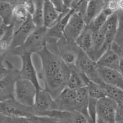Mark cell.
I'll return each instance as SVG.
<instances>
[{"label":"cell","instance_id":"obj_20","mask_svg":"<svg viewBox=\"0 0 123 123\" xmlns=\"http://www.w3.org/2000/svg\"><path fill=\"white\" fill-rule=\"evenodd\" d=\"M94 33L86 26L78 38L75 41V43L82 51L86 53L91 58L93 51L94 44Z\"/></svg>","mask_w":123,"mask_h":123},{"label":"cell","instance_id":"obj_1","mask_svg":"<svg viewBox=\"0 0 123 123\" xmlns=\"http://www.w3.org/2000/svg\"><path fill=\"white\" fill-rule=\"evenodd\" d=\"M38 55L41 61L40 78L44 82V89L55 99L68 87L70 69L57 53L46 45Z\"/></svg>","mask_w":123,"mask_h":123},{"label":"cell","instance_id":"obj_8","mask_svg":"<svg viewBox=\"0 0 123 123\" xmlns=\"http://www.w3.org/2000/svg\"><path fill=\"white\" fill-rule=\"evenodd\" d=\"M35 115L44 116L46 113L56 110L55 99L44 88L37 90L33 106Z\"/></svg>","mask_w":123,"mask_h":123},{"label":"cell","instance_id":"obj_24","mask_svg":"<svg viewBox=\"0 0 123 123\" xmlns=\"http://www.w3.org/2000/svg\"><path fill=\"white\" fill-rule=\"evenodd\" d=\"M91 81L83 73L80 72L76 67L70 69V75L68 87L71 89L76 90L86 87Z\"/></svg>","mask_w":123,"mask_h":123},{"label":"cell","instance_id":"obj_19","mask_svg":"<svg viewBox=\"0 0 123 123\" xmlns=\"http://www.w3.org/2000/svg\"><path fill=\"white\" fill-rule=\"evenodd\" d=\"M59 121L52 117L37 115L24 117H9L1 115V123H58Z\"/></svg>","mask_w":123,"mask_h":123},{"label":"cell","instance_id":"obj_11","mask_svg":"<svg viewBox=\"0 0 123 123\" xmlns=\"http://www.w3.org/2000/svg\"><path fill=\"white\" fill-rule=\"evenodd\" d=\"M86 26L84 17L74 12L65 29L63 36L70 42H75Z\"/></svg>","mask_w":123,"mask_h":123},{"label":"cell","instance_id":"obj_9","mask_svg":"<svg viewBox=\"0 0 123 123\" xmlns=\"http://www.w3.org/2000/svg\"><path fill=\"white\" fill-rule=\"evenodd\" d=\"M119 105L109 97L99 100L97 104V117L108 123H116V115Z\"/></svg>","mask_w":123,"mask_h":123},{"label":"cell","instance_id":"obj_33","mask_svg":"<svg viewBox=\"0 0 123 123\" xmlns=\"http://www.w3.org/2000/svg\"><path fill=\"white\" fill-rule=\"evenodd\" d=\"M118 71L120 72V74H121V76L123 77V61L121 60V63H120V65H119V69H118Z\"/></svg>","mask_w":123,"mask_h":123},{"label":"cell","instance_id":"obj_23","mask_svg":"<svg viewBox=\"0 0 123 123\" xmlns=\"http://www.w3.org/2000/svg\"><path fill=\"white\" fill-rule=\"evenodd\" d=\"M106 1L102 0H91L88 1L86 14L84 15V21L86 25L92 22V21L98 16L105 8Z\"/></svg>","mask_w":123,"mask_h":123},{"label":"cell","instance_id":"obj_29","mask_svg":"<svg viewBox=\"0 0 123 123\" xmlns=\"http://www.w3.org/2000/svg\"><path fill=\"white\" fill-rule=\"evenodd\" d=\"M106 97L115 101L119 106H123V90L117 87H112L105 84Z\"/></svg>","mask_w":123,"mask_h":123},{"label":"cell","instance_id":"obj_38","mask_svg":"<svg viewBox=\"0 0 123 123\" xmlns=\"http://www.w3.org/2000/svg\"></svg>","mask_w":123,"mask_h":123},{"label":"cell","instance_id":"obj_22","mask_svg":"<svg viewBox=\"0 0 123 123\" xmlns=\"http://www.w3.org/2000/svg\"><path fill=\"white\" fill-rule=\"evenodd\" d=\"M14 6L13 19L12 24L15 27V30L19 27L24 22L27 21L29 15L25 9L24 1H10Z\"/></svg>","mask_w":123,"mask_h":123},{"label":"cell","instance_id":"obj_30","mask_svg":"<svg viewBox=\"0 0 123 123\" xmlns=\"http://www.w3.org/2000/svg\"><path fill=\"white\" fill-rule=\"evenodd\" d=\"M89 1H72L71 10L84 17Z\"/></svg>","mask_w":123,"mask_h":123},{"label":"cell","instance_id":"obj_7","mask_svg":"<svg viewBox=\"0 0 123 123\" xmlns=\"http://www.w3.org/2000/svg\"><path fill=\"white\" fill-rule=\"evenodd\" d=\"M57 54L69 68L75 67L81 51L75 42H70L63 36L57 42Z\"/></svg>","mask_w":123,"mask_h":123},{"label":"cell","instance_id":"obj_15","mask_svg":"<svg viewBox=\"0 0 123 123\" xmlns=\"http://www.w3.org/2000/svg\"><path fill=\"white\" fill-rule=\"evenodd\" d=\"M15 29L13 24L9 25H4L1 22V56L5 57L9 51L12 43Z\"/></svg>","mask_w":123,"mask_h":123},{"label":"cell","instance_id":"obj_37","mask_svg":"<svg viewBox=\"0 0 123 123\" xmlns=\"http://www.w3.org/2000/svg\"><path fill=\"white\" fill-rule=\"evenodd\" d=\"M63 122H64V121H63ZM64 123H67V122H64Z\"/></svg>","mask_w":123,"mask_h":123},{"label":"cell","instance_id":"obj_3","mask_svg":"<svg viewBox=\"0 0 123 123\" xmlns=\"http://www.w3.org/2000/svg\"><path fill=\"white\" fill-rule=\"evenodd\" d=\"M48 32V29L45 27L37 28L30 35L22 46L11 50L7 53L6 57L3 58H6L8 55H17L20 56L25 53L38 54L46 45Z\"/></svg>","mask_w":123,"mask_h":123},{"label":"cell","instance_id":"obj_14","mask_svg":"<svg viewBox=\"0 0 123 123\" xmlns=\"http://www.w3.org/2000/svg\"><path fill=\"white\" fill-rule=\"evenodd\" d=\"M105 34V43L103 47L104 53L111 49L112 43L115 41L118 29V18L117 13L112 14L102 27Z\"/></svg>","mask_w":123,"mask_h":123},{"label":"cell","instance_id":"obj_32","mask_svg":"<svg viewBox=\"0 0 123 123\" xmlns=\"http://www.w3.org/2000/svg\"><path fill=\"white\" fill-rule=\"evenodd\" d=\"M123 121V106H118L116 115V123Z\"/></svg>","mask_w":123,"mask_h":123},{"label":"cell","instance_id":"obj_21","mask_svg":"<svg viewBox=\"0 0 123 123\" xmlns=\"http://www.w3.org/2000/svg\"><path fill=\"white\" fill-rule=\"evenodd\" d=\"M121 58L112 50L110 49L103 54L97 61L99 67L118 71Z\"/></svg>","mask_w":123,"mask_h":123},{"label":"cell","instance_id":"obj_35","mask_svg":"<svg viewBox=\"0 0 123 123\" xmlns=\"http://www.w3.org/2000/svg\"><path fill=\"white\" fill-rule=\"evenodd\" d=\"M121 59H122V60L123 61V56H121Z\"/></svg>","mask_w":123,"mask_h":123},{"label":"cell","instance_id":"obj_5","mask_svg":"<svg viewBox=\"0 0 123 123\" xmlns=\"http://www.w3.org/2000/svg\"><path fill=\"white\" fill-rule=\"evenodd\" d=\"M37 88L31 82L20 79L15 84L14 98L27 106L33 107L37 94Z\"/></svg>","mask_w":123,"mask_h":123},{"label":"cell","instance_id":"obj_31","mask_svg":"<svg viewBox=\"0 0 123 123\" xmlns=\"http://www.w3.org/2000/svg\"><path fill=\"white\" fill-rule=\"evenodd\" d=\"M24 4L25 6V9L28 12V14L31 16L33 15L35 9V1L31 0H27V1H24Z\"/></svg>","mask_w":123,"mask_h":123},{"label":"cell","instance_id":"obj_2","mask_svg":"<svg viewBox=\"0 0 123 123\" xmlns=\"http://www.w3.org/2000/svg\"><path fill=\"white\" fill-rule=\"evenodd\" d=\"M6 58H1V69L0 76L1 101L14 98L15 84L18 80L21 79L20 70L14 68L11 63L8 62Z\"/></svg>","mask_w":123,"mask_h":123},{"label":"cell","instance_id":"obj_25","mask_svg":"<svg viewBox=\"0 0 123 123\" xmlns=\"http://www.w3.org/2000/svg\"><path fill=\"white\" fill-rule=\"evenodd\" d=\"M114 13L105 6L102 13L97 17H95L92 22L87 26L93 32V33L99 31L104 26L106 21L112 14Z\"/></svg>","mask_w":123,"mask_h":123},{"label":"cell","instance_id":"obj_28","mask_svg":"<svg viewBox=\"0 0 123 123\" xmlns=\"http://www.w3.org/2000/svg\"><path fill=\"white\" fill-rule=\"evenodd\" d=\"M35 9L31 15L33 22L37 28H41L44 26V1H35Z\"/></svg>","mask_w":123,"mask_h":123},{"label":"cell","instance_id":"obj_6","mask_svg":"<svg viewBox=\"0 0 123 123\" xmlns=\"http://www.w3.org/2000/svg\"><path fill=\"white\" fill-rule=\"evenodd\" d=\"M0 113L2 116L9 117H30L35 115L33 107L25 106L15 98L1 101Z\"/></svg>","mask_w":123,"mask_h":123},{"label":"cell","instance_id":"obj_16","mask_svg":"<svg viewBox=\"0 0 123 123\" xmlns=\"http://www.w3.org/2000/svg\"><path fill=\"white\" fill-rule=\"evenodd\" d=\"M98 72L104 84L123 90V77L118 71L98 66Z\"/></svg>","mask_w":123,"mask_h":123},{"label":"cell","instance_id":"obj_12","mask_svg":"<svg viewBox=\"0 0 123 123\" xmlns=\"http://www.w3.org/2000/svg\"><path fill=\"white\" fill-rule=\"evenodd\" d=\"M56 110L62 111L76 112L77 103L76 90L66 88L55 99Z\"/></svg>","mask_w":123,"mask_h":123},{"label":"cell","instance_id":"obj_26","mask_svg":"<svg viewBox=\"0 0 123 123\" xmlns=\"http://www.w3.org/2000/svg\"><path fill=\"white\" fill-rule=\"evenodd\" d=\"M14 6L10 1H0L1 22L4 25H11L13 19Z\"/></svg>","mask_w":123,"mask_h":123},{"label":"cell","instance_id":"obj_18","mask_svg":"<svg viewBox=\"0 0 123 123\" xmlns=\"http://www.w3.org/2000/svg\"><path fill=\"white\" fill-rule=\"evenodd\" d=\"M74 13L73 10L65 13L62 14L57 23L52 27L48 29L47 34V39H52L57 40L61 38L63 36V32L67 25L68 21L71 15Z\"/></svg>","mask_w":123,"mask_h":123},{"label":"cell","instance_id":"obj_10","mask_svg":"<svg viewBox=\"0 0 123 123\" xmlns=\"http://www.w3.org/2000/svg\"><path fill=\"white\" fill-rule=\"evenodd\" d=\"M31 56V53H25L19 56L22 61V66L20 69V74L22 79L28 80L31 82L35 85V87H37V90H39L43 88L39 84L38 75L34 66Z\"/></svg>","mask_w":123,"mask_h":123},{"label":"cell","instance_id":"obj_34","mask_svg":"<svg viewBox=\"0 0 123 123\" xmlns=\"http://www.w3.org/2000/svg\"><path fill=\"white\" fill-rule=\"evenodd\" d=\"M97 123H108L107 122L105 121L102 120V119L99 118V117H97Z\"/></svg>","mask_w":123,"mask_h":123},{"label":"cell","instance_id":"obj_36","mask_svg":"<svg viewBox=\"0 0 123 123\" xmlns=\"http://www.w3.org/2000/svg\"><path fill=\"white\" fill-rule=\"evenodd\" d=\"M123 123V122H121V123Z\"/></svg>","mask_w":123,"mask_h":123},{"label":"cell","instance_id":"obj_13","mask_svg":"<svg viewBox=\"0 0 123 123\" xmlns=\"http://www.w3.org/2000/svg\"><path fill=\"white\" fill-rule=\"evenodd\" d=\"M36 29H37V27L33 22L31 16L29 15L27 21L24 22L17 30H15L12 43L9 51L15 48L22 46L30 35Z\"/></svg>","mask_w":123,"mask_h":123},{"label":"cell","instance_id":"obj_17","mask_svg":"<svg viewBox=\"0 0 123 123\" xmlns=\"http://www.w3.org/2000/svg\"><path fill=\"white\" fill-rule=\"evenodd\" d=\"M63 14H60L56 9L51 0H45L44 4V26L48 29L52 28L57 23Z\"/></svg>","mask_w":123,"mask_h":123},{"label":"cell","instance_id":"obj_27","mask_svg":"<svg viewBox=\"0 0 123 123\" xmlns=\"http://www.w3.org/2000/svg\"><path fill=\"white\" fill-rule=\"evenodd\" d=\"M86 87L87 90L89 98L99 100L106 97L104 85H101L97 83L90 81Z\"/></svg>","mask_w":123,"mask_h":123},{"label":"cell","instance_id":"obj_4","mask_svg":"<svg viewBox=\"0 0 123 123\" xmlns=\"http://www.w3.org/2000/svg\"><path fill=\"white\" fill-rule=\"evenodd\" d=\"M76 67L91 81L101 85H105L100 76L98 66L97 62L92 60L86 53L81 50L79 53Z\"/></svg>","mask_w":123,"mask_h":123}]
</instances>
